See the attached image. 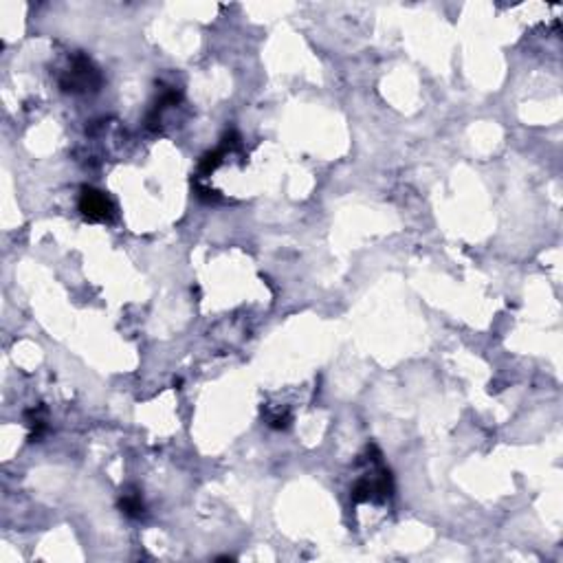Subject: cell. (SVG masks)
I'll use <instances>...</instances> for the list:
<instances>
[{
    "mask_svg": "<svg viewBox=\"0 0 563 563\" xmlns=\"http://www.w3.org/2000/svg\"><path fill=\"white\" fill-rule=\"evenodd\" d=\"M392 495V473L381 464V453L374 451V458H370V471L357 480L352 486V501H383Z\"/></svg>",
    "mask_w": 563,
    "mask_h": 563,
    "instance_id": "6da1fadb",
    "label": "cell"
},
{
    "mask_svg": "<svg viewBox=\"0 0 563 563\" xmlns=\"http://www.w3.org/2000/svg\"><path fill=\"white\" fill-rule=\"evenodd\" d=\"M59 86L64 93H95L101 86V73L86 55L78 53L59 78Z\"/></svg>",
    "mask_w": 563,
    "mask_h": 563,
    "instance_id": "7a4b0ae2",
    "label": "cell"
},
{
    "mask_svg": "<svg viewBox=\"0 0 563 563\" xmlns=\"http://www.w3.org/2000/svg\"><path fill=\"white\" fill-rule=\"evenodd\" d=\"M80 211L90 222H113L117 216V209L108 196L101 190L88 187V185H84L80 192Z\"/></svg>",
    "mask_w": 563,
    "mask_h": 563,
    "instance_id": "3957f363",
    "label": "cell"
},
{
    "mask_svg": "<svg viewBox=\"0 0 563 563\" xmlns=\"http://www.w3.org/2000/svg\"><path fill=\"white\" fill-rule=\"evenodd\" d=\"M24 422H27V427L31 429V434H29L31 443H38V440L47 434V407L36 405L34 409H29L24 414Z\"/></svg>",
    "mask_w": 563,
    "mask_h": 563,
    "instance_id": "277c9868",
    "label": "cell"
},
{
    "mask_svg": "<svg viewBox=\"0 0 563 563\" xmlns=\"http://www.w3.org/2000/svg\"><path fill=\"white\" fill-rule=\"evenodd\" d=\"M119 508L126 517H132V520H139V517L145 515V504H143V497L141 493L132 489V491H126L121 493V499H119Z\"/></svg>",
    "mask_w": 563,
    "mask_h": 563,
    "instance_id": "5b68a950",
    "label": "cell"
},
{
    "mask_svg": "<svg viewBox=\"0 0 563 563\" xmlns=\"http://www.w3.org/2000/svg\"><path fill=\"white\" fill-rule=\"evenodd\" d=\"M225 157H227V150L220 145L218 150H214V152H207V155L201 159V163H199V174H203V176H207V174H211L216 170V167L225 161Z\"/></svg>",
    "mask_w": 563,
    "mask_h": 563,
    "instance_id": "8992f818",
    "label": "cell"
},
{
    "mask_svg": "<svg viewBox=\"0 0 563 563\" xmlns=\"http://www.w3.org/2000/svg\"><path fill=\"white\" fill-rule=\"evenodd\" d=\"M269 425L273 429H286L288 427V422H291V416H288V412H276V414H269L266 416Z\"/></svg>",
    "mask_w": 563,
    "mask_h": 563,
    "instance_id": "52a82bcc",
    "label": "cell"
}]
</instances>
